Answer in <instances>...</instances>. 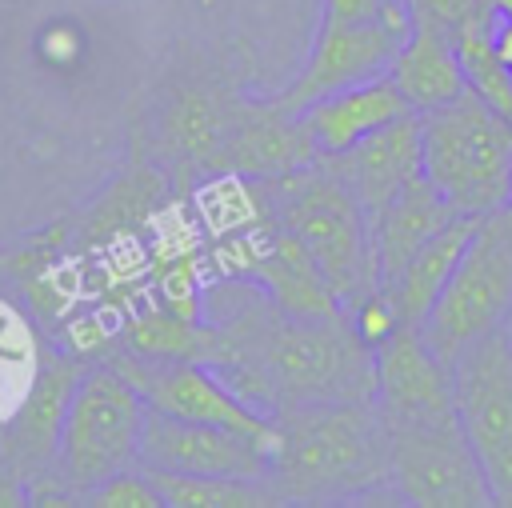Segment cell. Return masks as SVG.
Instances as JSON below:
<instances>
[{
    "mask_svg": "<svg viewBox=\"0 0 512 508\" xmlns=\"http://www.w3.org/2000/svg\"><path fill=\"white\" fill-rule=\"evenodd\" d=\"M452 204L424 180L416 176L408 188H400L376 216H372V252H376V280L388 292L396 284V276L404 272V264L412 260V252L452 220Z\"/></svg>",
    "mask_w": 512,
    "mask_h": 508,
    "instance_id": "ac0fdd59",
    "label": "cell"
},
{
    "mask_svg": "<svg viewBox=\"0 0 512 508\" xmlns=\"http://www.w3.org/2000/svg\"><path fill=\"white\" fill-rule=\"evenodd\" d=\"M80 504H88V508H164L160 492L152 488V480H148V472L140 464L100 480L96 488H88L80 496Z\"/></svg>",
    "mask_w": 512,
    "mask_h": 508,
    "instance_id": "d4e9b609",
    "label": "cell"
},
{
    "mask_svg": "<svg viewBox=\"0 0 512 508\" xmlns=\"http://www.w3.org/2000/svg\"><path fill=\"white\" fill-rule=\"evenodd\" d=\"M388 80L400 88V96L408 100L412 112H432L468 88L456 48H452V36H444L428 24H412V32L404 36L400 52L388 64Z\"/></svg>",
    "mask_w": 512,
    "mask_h": 508,
    "instance_id": "d6986e66",
    "label": "cell"
},
{
    "mask_svg": "<svg viewBox=\"0 0 512 508\" xmlns=\"http://www.w3.org/2000/svg\"><path fill=\"white\" fill-rule=\"evenodd\" d=\"M160 196H164V176H156V172H148V168H132V172H128L116 188H108V196L92 208V220H88L84 236L132 228Z\"/></svg>",
    "mask_w": 512,
    "mask_h": 508,
    "instance_id": "cb8c5ba5",
    "label": "cell"
},
{
    "mask_svg": "<svg viewBox=\"0 0 512 508\" xmlns=\"http://www.w3.org/2000/svg\"><path fill=\"white\" fill-rule=\"evenodd\" d=\"M476 224H480V216L456 212L444 228H436V232L412 252V260L404 264V272H400L396 284L388 288V296H392V304H396V312H400L404 324H420V320L428 316V308L436 304V296H440V288L448 284L452 268L460 264V256H464V248H468ZM380 292H384V288H380Z\"/></svg>",
    "mask_w": 512,
    "mask_h": 508,
    "instance_id": "44dd1931",
    "label": "cell"
},
{
    "mask_svg": "<svg viewBox=\"0 0 512 508\" xmlns=\"http://www.w3.org/2000/svg\"><path fill=\"white\" fill-rule=\"evenodd\" d=\"M208 324V368L264 416L300 404L372 400L376 392V356L356 336L348 312L288 316L244 280V300Z\"/></svg>",
    "mask_w": 512,
    "mask_h": 508,
    "instance_id": "6da1fadb",
    "label": "cell"
},
{
    "mask_svg": "<svg viewBox=\"0 0 512 508\" xmlns=\"http://www.w3.org/2000/svg\"><path fill=\"white\" fill-rule=\"evenodd\" d=\"M408 32H412V16H408L404 0H388V8L376 20L320 24L316 44H312L300 76L268 100L284 112H300V108H308L312 100H320L328 92H340L348 84L384 76Z\"/></svg>",
    "mask_w": 512,
    "mask_h": 508,
    "instance_id": "9c48e42d",
    "label": "cell"
},
{
    "mask_svg": "<svg viewBox=\"0 0 512 508\" xmlns=\"http://www.w3.org/2000/svg\"><path fill=\"white\" fill-rule=\"evenodd\" d=\"M420 168L452 212L488 216L512 204V120L464 88L420 112Z\"/></svg>",
    "mask_w": 512,
    "mask_h": 508,
    "instance_id": "277c9868",
    "label": "cell"
},
{
    "mask_svg": "<svg viewBox=\"0 0 512 508\" xmlns=\"http://www.w3.org/2000/svg\"><path fill=\"white\" fill-rule=\"evenodd\" d=\"M348 320H352V328H356V336L376 352L404 320H400V312H396V304H392V296L388 292H368L364 300H356L352 308H348Z\"/></svg>",
    "mask_w": 512,
    "mask_h": 508,
    "instance_id": "484cf974",
    "label": "cell"
},
{
    "mask_svg": "<svg viewBox=\"0 0 512 508\" xmlns=\"http://www.w3.org/2000/svg\"><path fill=\"white\" fill-rule=\"evenodd\" d=\"M256 196L264 224L292 232L308 248L344 312L380 288L368 216L360 200L344 188V180L324 168L320 156L284 176L256 180Z\"/></svg>",
    "mask_w": 512,
    "mask_h": 508,
    "instance_id": "3957f363",
    "label": "cell"
},
{
    "mask_svg": "<svg viewBox=\"0 0 512 508\" xmlns=\"http://www.w3.org/2000/svg\"><path fill=\"white\" fill-rule=\"evenodd\" d=\"M148 404L132 380H124L112 364L84 368L56 444V472L68 492H88L100 480L140 464Z\"/></svg>",
    "mask_w": 512,
    "mask_h": 508,
    "instance_id": "5b68a950",
    "label": "cell"
},
{
    "mask_svg": "<svg viewBox=\"0 0 512 508\" xmlns=\"http://www.w3.org/2000/svg\"><path fill=\"white\" fill-rule=\"evenodd\" d=\"M512 320V204L480 216L460 264L420 320L424 340L440 360Z\"/></svg>",
    "mask_w": 512,
    "mask_h": 508,
    "instance_id": "8992f818",
    "label": "cell"
},
{
    "mask_svg": "<svg viewBox=\"0 0 512 508\" xmlns=\"http://www.w3.org/2000/svg\"><path fill=\"white\" fill-rule=\"evenodd\" d=\"M488 8H492L496 16H512V0H488Z\"/></svg>",
    "mask_w": 512,
    "mask_h": 508,
    "instance_id": "f1b7e54d",
    "label": "cell"
},
{
    "mask_svg": "<svg viewBox=\"0 0 512 508\" xmlns=\"http://www.w3.org/2000/svg\"><path fill=\"white\" fill-rule=\"evenodd\" d=\"M108 364L136 384V392L144 396V404L152 412H168L180 420H196V424H220L244 436L264 440L268 448L276 444V420L256 412L252 404H244L208 364L200 360H148L136 356L128 348L112 352Z\"/></svg>",
    "mask_w": 512,
    "mask_h": 508,
    "instance_id": "30bf717a",
    "label": "cell"
},
{
    "mask_svg": "<svg viewBox=\"0 0 512 508\" xmlns=\"http://www.w3.org/2000/svg\"><path fill=\"white\" fill-rule=\"evenodd\" d=\"M232 112H236V96H220V92H204V88L176 92L160 116L164 156L176 164H192V168L212 172V164L224 148Z\"/></svg>",
    "mask_w": 512,
    "mask_h": 508,
    "instance_id": "ffe728a7",
    "label": "cell"
},
{
    "mask_svg": "<svg viewBox=\"0 0 512 508\" xmlns=\"http://www.w3.org/2000/svg\"><path fill=\"white\" fill-rule=\"evenodd\" d=\"M320 160H324V168H332L344 180V188L360 200V208L372 224V216L400 188H408L416 176H424V168H420V112H408V116L392 120L388 128L364 136L348 152L320 156Z\"/></svg>",
    "mask_w": 512,
    "mask_h": 508,
    "instance_id": "9a60e30c",
    "label": "cell"
},
{
    "mask_svg": "<svg viewBox=\"0 0 512 508\" xmlns=\"http://www.w3.org/2000/svg\"><path fill=\"white\" fill-rule=\"evenodd\" d=\"M272 420L276 444L264 480L280 504H348L392 492L388 440L372 400L300 404Z\"/></svg>",
    "mask_w": 512,
    "mask_h": 508,
    "instance_id": "7a4b0ae2",
    "label": "cell"
},
{
    "mask_svg": "<svg viewBox=\"0 0 512 508\" xmlns=\"http://www.w3.org/2000/svg\"><path fill=\"white\" fill-rule=\"evenodd\" d=\"M272 464V448L256 436L220 428V424H196L168 412L144 416L140 436V468L160 472H184V476H240V480H264Z\"/></svg>",
    "mask_w": 512,
    "mask_h": 508,
    "instance_id": "7c38bea8",
    "label": "cell"
},
{
    "mask_svg": "<svg viewBox=\"0 0 512 508\" xmlns=\"http://www.w3.org/2000/svg\"><path fill=\"white\" fill-rule=\"evenodd\" d=\"M88 364L76 356H48L16 408L12 424L0 432V456L16 468L24 480L28 500H40V492H68L60 472H56V444H60V424L72 400V388Z\"/></svg>",
    "mask_w": 512,
    "mask_h": 508,
    "instance_id": "8fae6325",
    "label": "cell"
},
{
    "mask_svg": "<svg viewBox=\"0 0 512 508\" xmlns=\"http://www.w3.org/2000/svg\"><path fill=\"white\" fill-rule=\"evenodd\" d=\"M384 424V420H380ZM392 492L416 508H488V480L460 432L456 412L384 424Z\"/></svg>",
    "mask_w": 512,
    "mask_h": 508,
    "instance_id": "ba28073f",
    "label": "cell"
},
{
    "mask_svg": "<svg viewBox=\"0 0 512 508\" xmlns=\"http://www.w3.org/2000/svg\"><path fill=\"white\" fill-rule=\"evenodd\" d=\"M384 8L388 0H324L320 24H360V20H376Z\"/></svg>",
    "mask_w": 512,
    "mask_h": 508,
    "instance_id": "4316f807",
    "label": "cell"
},
{
    "mask_svg": "<svg viewBox=\"0 0 512 508\" xmlns=\"http://www.w3.org/2000/svg\"><path fill=\"white\" fill-rule=\"evenodd\" d=\"M152 488L160 492L164 508H272L280 504L268 480H240V476H184L144 468Z\"/></svg>",
    "mask_w": 512,
    "mask_h": 508,
    "instance_id": "603a6c76",
    "label": "cell"
},
{
    "mask_svg": "<svg viewBox=\"0 0 512 508\" xmlns=\"http://www.w3.org/2000/svg\"><path fill=\"white\" fill-rule=\"evenodd\" d=\"M124 348L148 360H200L208 364L212 356V324L188 320L160 308H144L124 324Z\"/></svg>",
    "mask_w": 512,
    "mask_h": 508,
    "instance_id": "7402d4cb",
    "label": "cell"
},
{
    "mask_svg": "<svg viewBox=\"0 0 512 508\" xmlns=\"http://www.w3.org/2000/svg\"><path fill=\"white\" fill-rule=\"evenodd\" d=\"M408 112H412L408 100L384 72V76H372V80H360V84H348L340 92L312 100L308 108H300V120H304V132L316 156H336Z\"/></svg>",
    "mask_w": 512,
    "mask_h": 508,
    "instance_id": "e0dca14e",
    "label": "cell"
},
{
    "mask_svg": "<svg viewBox=\"0 0 512 508\" xmlns=\"http://www.w3.org/2000/svg\"><path fill=\"white\" fill-rule=\"evenodd\" d=\"M484 4H488V0H484Z\"/></svg>",
    "mask_w": 512,
    "mask_h": 508,
    "instance_id": "f546056e",
    "label": "cell"
},
{
    "mask_svg": "<svg viewBox=\"0 0 512 508\" xmlns=\"http://www.w3.org/2000/svg\"><path fill=\"white\" fill-rule=\"evenodd\" d=\"M312 160H316V148L304 132L300 112H284L272 100H236V112L212 172L240 176V180H272Z\"/></svg>",
    "mask_w": 512,
    "mask_h": 508,
    "instance_id": "5bb4252c",
    "label": "cell"
},
{
    "mask_svg": "<svg viewBox=\"0 0 512 508\" xmlns=\"http://www.w3.org/2000/svg\"><path fill=\"white\" fill-rule=\"evenodd\" d=\"M492 48H496V56H500V64L512 72V16H496L492 12Z\"/></svg>",
    "mask_w": 512,
    "mask_h": 508,
    "instance_id": "83f0119b",
    "label": "cell"
},
{
    "mask_svg": "<svg viewBox=\"0 0 512 508\" xmlns=\"http://www.w3.org/2000/svg\"><path fill=\"white\" fill-rule=\"evenodd\" d=\"M228 272L240 280H252L288 316H340L344 312V304L336 300L332 284L324 280L308 248L284 228H268L256 252L228 260Z\"/></svg>",
    "mask_w": 512,
    "mask_h": 508,
    "instance_id": "2e32d148",
    "label": "cell"
},
{
    "mask_svg": "<svg viewBox=\"0 0 512 508\" xmlns=\"http://www.w3.org/2000/svg\"><path fill=\"white\" fill-rule=\"evenodd\" d=\"M452 404L460 432L488 480L492 504L512 508V336L508 324L468 340L452 356Z\"/></svg>",
    "mask_w": 512,
    "mask_h": 508,
    "instance_id": "52a82bcc",
    "label": "cell"
},
{
    "mask_svg": "<svg viewBox=\"0 0 512 508\" xmlns=\"http://www.w3.org/2000/svg\"><path fill=\"white\" fill-rule=\"evenodd\" d=\"M376 416L392 420H432L452 416V364L432 352L420 324H400L376 352Z\"/></svg>",
    "mask_w": 512,
    "mask_h": 508,
    "instance_id": "4fadbf2b",
    "label": "cell"
}]
</instances>
